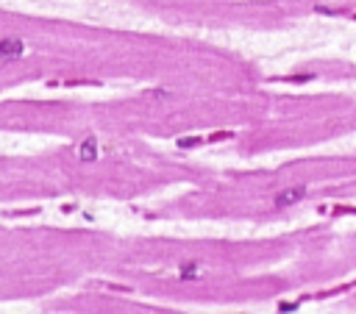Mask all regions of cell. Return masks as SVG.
<instances>
[{"mask_svg": "<svg viewBox=\"0 0 356 314\" xmlns=\"http://www.w3.org/2000/svg\"><path fill=\"white\" fill-rule=\"evenodd\" d=\"M281 312H295V303H281Z\"/></svg>", "mask_w": 356, "mask_h": 314, "instance_id": "obj_6", "label": "cell"}, {"mask_svg": "<svg viewBox=\"0 0 356 314\" xmlns=\"http://www.w3.org/2000/svg\"><path fill=\"white\" fill-rule=\"evenodd\" d=\"M303 195H306V187H289V189H284V192H279L273 203H276V209H289V206H295Z\"/></svg>", "mask_w": 356, "mask_h": 314, "instance_id": "obj_1", "label": "cell"}, {"mask_svg": "<svg viewBox=\"0 0 356 314\" xmlns=\"http://www.w3.org/2000/svg\"><path fill=\"white\" fill-rule=\"evenodd\" d=\"M25 53V42L22 39H0V59L3 62H14Z\"/></svg>", "mask_w": 356, "mask_h": 314, "instance_id": "obj_2", "label": "cell"}, {"mask_svg": "<svg viewBox=\"0 0 356 314\" xmlns=\"http://www.w3.org/2000/svg\"><path fill=\"white\" fill-rule=\"evenodd\" d=\"M98 139H95V136H86L84 142H81V147H78V159L81 161H95L98 159Z\"/></svg>", "mask_w": 356, "mask_h": 314, "instance_id": "obj_3", "label": "cell"}, {"mask_svg": "<svg viewBox=\"0 0 356 314\" xmlns=\"http://www.w3.org/2000/svg\"><path fill=\"white\" fill-rule=\"evenodd\" d=\"M195 275H198L195 261H187V264H181V278H195Z\"/></svg>", "mask_w": 356, "mask_h": 314, "instance_id": "obj_4", "label": "cell"}, {"mask_svg": "<svg viewBox=\"0 0 356 314\" xmlns=\"http://www.w3.org/2000/svg\"><path fill=\"white\" fill-rule=\"evenodd\" d=\"M178 145L181 147H192V145H198V139H178Z\"/></svg>", "mask_w": 356, "mask_h": 314, "instance_id": "obj_5", "label": "cell"}]
</instances>
